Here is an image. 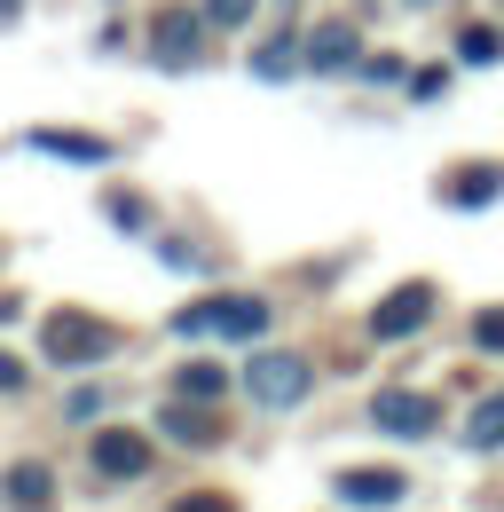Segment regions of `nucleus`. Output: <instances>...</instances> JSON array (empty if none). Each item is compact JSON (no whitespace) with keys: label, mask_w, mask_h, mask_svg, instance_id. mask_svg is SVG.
I'll return each mask as SVG.
<instances>
[{"label":"nucleus","mask_w":504,"mask_h":512,"mask_svg":"<svg viewBox=\"0 0 504 512\" xmlns=\"http://www.w3.org/2000/svg\"><path fill=\"white\" fill-rule=\"evenodd\" d=\"M166 434H174V442H189V449H213L221 442V418H213V410H197V402H174V410H166Z\"/></svg>","instance_id":"9d476101"},{"label":"nucleus","mask_w":504,"mask_h":512,"mask_svg":"<svg viewBox=\"0 0 504 512\" xmlns=\"http://www.w3.org/2000/svg\"><path fill=\"white\" fill-rule=\"evenodd\" d=\"M174 323L182 331H213V339H260L268 331V300H197Z\"/></svg>","instance_id":"f03ea898"},{"label":"nucleus","mask_w":504,"mask_h":512,"mask_svg":"<svg viewBox=\"0 0 504 512\" xmlns=\"http://www.w3.org/2000/svg\"><path fill=\"white\" fill-rule=\"evenodd\" d=\"M103 347H111V331H103L95 316H79V308H56V316L40 323V355H48V363H63V371L95 363Z\"/></svg>","instance_id":"f257e3e1"},{"label":"nucleus","mask_w":504,"mask_h":512,"mask_svg":"<svg viewBox=\"0 0 504 512\" xmlns=\"http://www.w3.org/2000/svg\"><path fill=\"white\" fill-rule=\"evenodd\" d=\"M8 505H16V512H48V505H56L48 465H8Z\"/></svg>","instance_id":"9b49d317"},{"label":"nucleus","mask_w":504,"mask_h":512,"mask_svg":"<svg viewBox=\"0 0 504 512\" xmlns=\"http://www.w3.org/2000/svg\"><path fill=\"white\" fill-rule=\"evenodd\" d=\"M465 449H504V394H489V402L465 418Z\"/></svg>","instance_id":"ddd939ff"},{"label":"nucleus","mask_w":504,"mask_h":512,"mask_svg":"<svg viewBox=\"0 0 504 512\" xmlns=\"http://www.w3.org/2000/svg\"><path fill=\"white\" fill-rule=\"evenodd\" d=\"M339 497H347V505H363V512H386V505H402V481H394V473H378V465H363V473H347V481H339Z\"/></svg>","instance_id":"1a4fd4ad"},{"label":"nucleus","mask_w":504,"mask_h":512,"mask_svg":"<svg viewBox=\"0 0 504 512\" xmlns=\"http://www.w3.org/2000/svg\"><path fill=\"white\" fill-rule=\"evenodd\" d=\"M473 347H489V355H504V308H489V316H473Z\"/></svg>","instance_id":"f3484780"},{"label":"nucleus","mask_w":504,"mask_h":512,"mask_svg":"<svg viewBox=\"0 0 504 512\" xmlns=\"http://www.w3.org/2000/svg\"><path fill=\"white\" fill-rule=\"evenodd\" d=\"M252 16V0H205V24H221V32H237Z\"/></svg>","instance_id":"a211bd4d"},{"label":"nucleus","mask_w":504,"mask_h":512,"mask_svg":"<svg viewBox=\"0 0 504 512\" xmlns=\"http://www.w3.org/2000/svg\"><path fill=\"white\" fill-rule=\"evenodd\" d=\"M410 8H441V0H410Z\"/></svg>","instance_id":"5701e85b"},{"label":"nucleus","mask_w":504,"mask_h":512,"mask_svg":"<svg viewBox=\"0 0 504 512\" xmlns=\"http://www.w3.org/2000/svg\"><path fill=\"white\" fill-rule=\"evenodd\" d=\"M16 379H24V371H16V363H8V355H0V386H16Z\"/></svg>","instance_id":"aec40b11"},{"label":"nucleus","mask_w":504,"mask_h":512,"mask_svg":"<svg viewBox=\"0 0 504 512\" xmlns=\"http://www.w3.org/2000/svg\"><path fill=\"white\" fill-rule=\"evenodd\" d=\"M174 394H189V402H221L229 379H221V363H182V371H174Z\"/></svg>","instance_id":"f8f14e48"},{"label":"nucleus","mask_w":504,"mask_h":512,"mask_svg":"<svg viewBox=\"0 0 504 512\" xmlns=\"http://www.w3.org/2000/svg\"><path fill=\"white\" fill-rule=\"evenodd\" d=\"M347 56H355V32H347V24H323V32L308 40V64L315 71H339Z\"/></svg>","instance_id":"4468645a"},{"label":"nucleus","mask_w":504,"mask_h":512,"mask_svg":"<svg viewBox=\"0 0 504 512\" xmlns=\"http://www.w3.org/2000/svg\"><path fill=\"white\" fill-rule=\"evenodd\" d=\"M174 512H229V497H182Z\"/></svg>","instance_id":"6ab92c4d"},{"label":"nucleus","mask_w":504,"mask_h":512,"mask_svg":"<svg viewBox=\"0 0 504 512\" xmlns=\"http://www.w3.org/2000/svg\"><path fill=\"white\" fill-rule=\"evenodd\" d=\"M32 150H48V158H79V166H111V142L71 134V127H40V134H32Z\"/></svg>","instance_id":"6e6552de"},{"label":"nucleus","mask_w":504,"mask_h":512,"mask_svg":"<svg viewBox=\"0 0 504 512\" xmlns=\"http://www.w3.org/2000/svg\"><path fill=\"white\" fill-rule=\"evenodd\" d=\"M457 56H465V64H497V56H504V32H489V24H465V32H457Z\"/></svg>","instance_id":"2eb2a0df"},{"label":"nucleus","mask_w":504,"mask_h":512,"mask_svg":"<svg viewBox=\"0 0 504 512\" xmlns=\"http://www.w3.org/2000/svg\"><path fill=\"white\" fill-rule=\"evenodd\" d=\"M8 316H16V300H0V323H8Z\"/></svg>","instance_id":"4be33fe9"},{"label":"nucleus","mask_w":504,"mask_h":512,"mask_svg":"<svg viewBox=\"0 0 504 512\" xmlns=\"http://www.w3.org/2000/svg\"><path fill=\"white\" fill-rule=\"evenodd\" d=\"M142 473H150V442L126 426H103L95 434V481H142Z\"/></svg>","instance_id":"20e7f679"},{"label":"nucleus","mask_w":504,"mask_h":512,"mask_svg":"<svg viewBox=\"0 0 504 512\" xmlns=\"http://www.w3.org/2000/svg\"><path fill=\"white\" fill-rule=\"evenodd\" d=\"M8 16H16V0H0V24H8Z\"/></svg>","instance_id":"412c9836"},{"label":"nucleus","mask_w":504,"mask_h":512,"mask_svg":"<svg viewBox=\"0 0 504 512\" xmlns=\"http://www.w3.org/2000/svg\"><path fill=\"white\" fill-rule=\"evenodd\" d=\"M504 190V174H465V182H449V205H489Z\"/></svg>","instance_id":"dca6fc26"},{"label":"nucleus","mask_w":504,"mask_h":512,"mask_svg":"<svg viewBox=\"0 0 504 512\" xmlns=\"http://www.w3.org/2000/svg\"><path fill=\"white\" fill-rule=\"evenodd\" d=\"M308 386H315L308 355H252V402H268V410H292Z\"/></svg>","instance_id":"7ed1b4c3"},{"label":"nucleus","mask_w":504,"mask_h":512,"mask_svg":"<svg viewBox=\"0 0 504 512\" xmlns=\"http://www.w3.org/2000/svg\"><path fill=\"white\" fill-rule=\"evenodd\" d=\"M371 426H378V434H410V442H418V434H434V402L410 394V386H386V394L371 402Z\"/></svg>","instance_id":"39448f33"},{"label":"nucleus","mask_w":504,"mask_h":512,"mask_svg":"<svg viewBox=\"0 0 504 512\" xmlns=\"http://www.w3.org/2000/svg\"><path fill=\"white\" fill-rule=\"evenodd\" d=\"M197 32H205V16H189V8H166L150 40H158V56H166V64H197Z\"/></svg>","instance_id":"0eeeda50"},{"label":"nucleus","mask_w":504,"mask_h":512,"mask_svg":"<svg viewBox=\"0 0 504 512\" xmlns=\"http://www.w3.org/2000/svg\"><path fill=\"white\" fill-rule=\"evenodd\" d=\"M426 316H434V292H426V284H402V292H386V300H378L371 331H378V339H402V331H418Z\"/></svg>","instance_id":"423d86ee"}]
</instances>
